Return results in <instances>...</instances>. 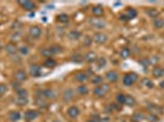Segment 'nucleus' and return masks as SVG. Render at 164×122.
Segmentation results:
<instances>
[{
  "instance_id": "a19ab883",
  "label": "nucleus",
  "mask_w": 164,
  "mask_h": 122,
  "mask_svg": "<svg viewBox=\"0 0 164 122\" xmlns=\"http://www.w3.org/2000/svg\"><path fill=\"white\" fill-rule=\"evenodd\" d=\"M8 92V87L5 84H0V97H3Z\"/></svg>"
},
{
  "instance_id": "423d86ee",
  "label": "nucleus",
  "mask_w": 164,
  "mask_h": 122,
  "mask_svg": "<svg viewBox=\"0 0 164 122\" xmlns=\"http://www.w3.org/2000/svg\"><path fill=\"white\" fill-rule=\"evenodd\" d=\"M28 33H29V37L37 39V38H39V37H41L42 29H41V27H38V26H32V27L29 28Z\"/></svg>"
},
{
  "instance_id": "f257e3e1",
  "label": "nucleus",
  "mask_w": 164,
  "mask_h": 122,
  "mask_svg": "<svg viewBox=\"0 0 164 122\" xmlns=\"http://www.w3.org/2000/svg\"><path fill=\"white\" fill-rule=\"evenodd\" d=\"M109 91H110V85H109L108 83H102V84H98L96 88L93 89V94L98 98H102L104 97Z\"/></svg>"
},
{
  "instance_id": "412c9836",
  "label": "nucleus",
  "mask_w": 164,
  "mask_h": 122,
  "mask_svg": "<svg viewBox=\"0 0 164 122\" xmlns=\"http://www.w3.org/2000/svg\"><path fill=\"white\" fill-rule=\"evenodd\" d=\"M75 79H76L77 82L82 83V82H86V81L88 79V76H87V73H85V72H79V73H76Z\"/></svg>"
},
{
  "instance_id": "dca6fc26",
  "label": "nucleus",
  "mask_w": 164,
  "mask_h": 122,
  "mask_svg": "<svg viewBox=\"0 0 164 122\" xmlns=\"http://www.w3.org/2000/svg\"><path fill=\"white\" fill-rule=\"evenodd\" d=\"M44 99H48V100H51V99H55V93H54L51 89H44L42 91V95Z\"/></svg>"
},
{
  "instance_id": "603ef678",
  "label": "nucleus",
  "mask_w": 164,
  "mask_h": 122,
  "mask_svg": "<svg viewBox=\"0 0 164 122\" xmlns=\"http://www.w3.org/2000/svg\"><path fill=\"white\" fill-rule=\"evenodd\" d=\"M159 87H160V88H162V89H164V81H162V82H160Z\"/></svg>"
},
{
  "instance_id": "5fc2aeb1",
  "label": "nucleus",
  "mask_w": 164,
  "mask_h": 122,
  "mask_svg": "<svg viewBox=\"0 0 164 122\" xmlns=\"http://www.w3.org/2000/svg\"><path fill=\"white\" fill-rule=\"evenodd\" d=\"M131 122H134V121H131Z\"/></svg>"
},
{
  "instance_id": "37998d69",
  "label": "nucleus",
  "mask_w": 164,
  "mask_h": 122,
  "mask_svg": "<svg viewBox=\"0 0 164 122\" xmlns=\"http://www.w3.org/2000/svg\"><path fill=\"white\" fill-rule=\"evenodd\" d=\"M99 120H101V117H99L97 114H94L89 120H87V122H99Z\"/></svg>"
},
{
  "instance_id": "864d4df0",
  "label": "nucleus",
  "mask_w": 164,
  "mask_h": 122,
  "mask_svg": "<svg viewBox=\"0 0 164 122\" xmlns=\"http://www.w3.org/2000/svg\"><path fill=\"white\" fill-rule=\"evenodd\" d=\"M51 122H61V121H59V120H54V121H51Z\"/></svg>"
},
{
  "instance_id": "a18cd8bd",
  "label": "nucleus",
  "mask_w": 164,
  "mask_h": 122,
  "mask_svg": "<svg viewBox=\"0 0 164 122\" xmlns=\"http://www.w3.org/2000/svg\"><path fill=\"white\" fill-rule=\"evenodd\" d=\"M71 60H72V61H75V62H80V61H82V60H85V59H83L81 55H74Z\"/></svg>"
},
{
  "instance_id": "2f4dec72",
  "label": "nucleus",
  "mask_w": 164,
  "mask_h": 122,
  "mask_svg": "<svg viewBox=\"0 0 164 122\" xmlns=\"http://www.w3.org/2000/svg\"><path fill=\"white\" fill-rule=\"evenodd\" d=\"M16 97H21V98H28V92L25 88H20L16 92Z\"/></svg>"
},
{
  "instance_id": "4be33fe9",
  "label": "nucleus",
  "mask_w": 164,
  "mask_h": 122,
  "mask_svg": "<svg viewBox=\"0 0 164 122\" xmlns=\"http://www.w3.org/2000/svg\"><path fill=\"white\" fill-rule=\"evenodd\" d=\"M57 20H58V22H60V23H67L69 22V20H70V17L66 15V13H59L58 16H57Z\"/></svg>"
},
{
  "instance_id": "a211bd4d",
  "label": "nucleus",
  "mask_w": 164,
  "mask_h": 122,
  "mask_svg": "<svg viewBox=\"0 0 164 122\" xmlns=\"http://www.w3.org/2000/svg\"><path fill=\"white\" fill-rule=\"evenodd\" d=\"M21 118V114L19 112V111H11L10 114H9V120L11 121V122H17Z\"/></svg>"
},
{
  "instance_id": "bb28decb",
  "label": "nucleus",
  "mask_w": 164,
  "mask_h": 122,
  "mask_svg": "<svg viewBox=\"0 0 164 122\" xmlns=\"http://www.w3.org/2000/svg\"><path fill=\"white\" fill-rule=\"evenodd\" d=\"M153 26H154L156 28H163V27H164V19L157 17V19L153 21Z\"/></svg>"
},
{
  "instance_id": "1a4fd4ad",
  "label": "nucleus",
  "mask_w": 164,
  "mask_h": 122,
  "mask_svg": "<svg viewBox=\"0 0 164 122\" xmlns=\"http://www.w3.org/2000/svg\"><path fill=\"white\" fill-rule=\"evenodd\" d=\"M5 50L9 55H15L16 53H19V48L16 46L15 43H9L5 45Z\"/></svg>"
},
{
  "instance_id": "7ed1b4c3",
  "label": "nucleus",
  "mask_w": 164,
  "mask_h": 122,
  "mask_svg": "<svg viewBox=\"0 0 164 122\" xmlns=\"http://www.w3.org/2000/svg\"><path fill=\"white\" fill-rule=\"evenodd\" d=\"M14 79L16 81V82H23V81H26L27 79V73H26V71L25 70H17V71L14 73Z\"/></svg>"
},
{
  "instance_id": "0eeeda50",
  "label": "nucleus",
  "mask_w": 164,
  "mask_h": 122,
  "mask_svg": "<svg viewBox=\"0 0 164 122\" xmlns=\"http://www.w3.org/2000/svg\"><path fill=\"white\" fill-rule=\"evenodd\" d=\"M29 75L32 77H41L42 75V68L39 65H32L29 68Z\"/></svg>"
},
{
  "instance_id": "79ce46f5",
  "label": "nucleus",
  "mask_w": 164,
  "mask_h": 122,
  "mask_svg": "<svg viewBox=\"0 0 164 122\" xmlns=\"http://www.w3.org/2000/svg\"><path fill=\"white\" fill-rule=\"evenodd\" d=\"M142 83H144L147 88H153V82L150 81V79H147V78H144V79L142 81Z\"/></svg>"
},
{
  "instance_id": "9d476101",
  "label": "nucleus",
  "mask_w": 164,
  "mask_h": 122,
  "mask_svg": "<svg viewBox=\"0 0 164 122\" xmlns=\"http://www.w3.org/2000/svg\"><path fill=\"white\" fill-rule=\"evenodd\" d=\"M93 40L97 43V44H104L107 40H108V37L105 36V34H103V33H96L94 34V37H93Z\"/></svg>"
},
{
  "instance_id": "3c124183",
  "label": "nucleus",
  "mask_w": 164,
  "mask_h": 122,
  "mask_svg": "<svg viewBox=\"0 0 164 122\" xmlns=\"http://www.w3.org/2000/svg\"><path fill=\"white\" fill-rule=\"evenodd\" d=\"M85 43H86V44L88 45V44L91 43V38H88V37H86V42H85Z\"/></svg>"
},
{
  "instance_id": "c9c22d12",
  "label": "nucleus",
  "mask_w": 164,
  "mask_h": 122,
  "mask_svg": "<svg viewBox=\"0 0 164 122\" xmlns=\"http://www.w3.org/2000/svg\"><path fill=\"white\" fill-rule=\"evenodd\" d=\"M146 13H147L148 16H151L152 19H154V20L158 17V11H157V10H154V9H148L147 11H146Z\"/></svg>"
},
{
  "instance_id": "c03bdc74",
  "label": "nucleus",
  "mask_w": 164,
  "mask_h": 122,
  "mask_svg": "<svg viewBox=\"0 0 164 122\" xmlns=\"http://www.w3.org/2000/svg\"><path fill=\"white\" fill-rule=\"evenodd\" d=\"M20 88H22V87L20 85V82H16V81H15V82H12V89H15V91L17 92Z\"/></svg>"
},
{
  "instance_id": "20e7f679",
  "label": "nucleus",
  "mask_w": 164,
  "mask_h": 122,
  "mask_svg": "<svg viewBox=\"0 0 164 122\" xmlns=\"http://www.w3.org/2000/svg\"><path fill=\"white\" fill-rule=\"evenodd\" d=\"M105 78L109 83H115L119 79V75H118L116 71H114V70H110V71H108L105 73Z\"/></svg>"
},
{
  "instance_id": "f704fd0d",
  "label": "nucleus",
  "mask_w": 164,
  "mask_h": 122,
  "mask_svg": "<svg viewBox=\"0 0 164 122\" xmlns=\"http://www.w3.org/2000/svg\"><path fill=\"white\" fill-rule=\"evenodd\" d=\"M41 54H42L43 56L48 58V59H50V56H53V54H51V51H50L49 48H43V49L41 50Z\"/></svg>"
},
{
  "instance_id": "4c0bfd02",
  "label": "nucleus",
  "mask_w": 164,
  "mask_h": 122,
  "mask_svg": "<svg viewBox=\"0 0 164 122\" xmlns=\"http://www.w3.org/2000/svg\"><path fill=\"white\" fill-rule=\"evenodd\" d=\"M28 51H29V49H28V46H27V45H23V46L19 48V53H20L21 55H27V54H28Z\"/></svg>"
},
{
  "instance_id": "473e14b6",
  "label": "nucleus",
  "mask_w": 164,
  "mask_h": 122,
  "mask_svg": "<svg viewBox=\"0 0 164 122\" xmlns=\"http://www.w3.org/2000/svg\"><path fill=\"white\" fill-rule=\"evenodd\" d=\"M127 17H129V20H131V19H134V17H136L137 16V11L135 10V9H132V7H129L127 9Z\"/></svg>"
},
{
  "instance_id": "2eb2a0df",
  "label": "nucleus",
  "mask_w": 164,
  "mask_h": 122,
  "mask_svg": "<svg viewBox=\"0 0 164 122\" xmlns=\"http://www.w3.org/2000/svg\"><path fill=\"white\" fill-rule=\"evenodd\" d=\"M147 109L151 111V114H153V115H156V116H158V115H160V114L163 112V110H162L159 106L154 105V104H148Z\"/></svg>"
},
{
  "instance_id": "de8ad7c7",
  "label": "nucleus",
  "mask_w": 164,
  "mask_h": 122,
  "mask_svg": "<svg viewBox=\"0 0 164 122\" xmlns=\"http://www.w3.org/2000/svg\"><path fill=\"white\" fill-rule=\"evenodd\" d=\"M20 36H21V33L19 32V33H16L15 36H12V39H15V40H19L20 39Z\"/></svg>"
},
{
  "instance_id": "5701e85b",
  "label": "nucleus",
  "mask_w": 164,
  "mask_h": 122,
  "mask_svg": "<svg viewBox=\"0 0 164 122\" xmlns=\"http://www.w3.org/2000/svg\"><path fill=\"white\" fill-rule=\"evenodd\" d=\"M125 105H127V106H134V105H136V99L132 97V95H126V100H125Z\"/></svg>"
},
{
  "instance_id": "ddd939ff",
  "label": "nucleus",
  "mask_w": 164,
  "mask_h": 122,
  "mask_svg": "<svg viewBox=\"0 0 164 122\" xmlns=\"http://www.w3.org/2000/svg\"><path fill=\"white\" fill-rule=\"evenodd\" d=\"M67 115H69V117H71V118H76L79 115H80V109L77 108V106H70L69 109H67Z\"/></svg>"
},
{
  "instance_id": "6ab92c4d",
  "label": "nucleus",
  "mask_w": 164,
  "mask_h": 122,
  "mask_svg": "<svg viewBox=\"0 0 164 122\" xmlns=\"http://www.w3.org/2000/svg\"><path fill=\"white\" fill-rule=\"evenodd\" d=\"M92 13H93V16H96V17H101V16L103 15V7H102L101 5L93 6V7H92Z\"/></svg>"
},
{
  "instance_id": "7c9ffc66",
  "label": "nucleus",
  "mask_w": 164,
  "mask_h": 122,
  "mask_svg": "<svg viewBox=\"0 0 164 122\" xmlns=\"http://www.w3.org/2000/svg\"><path fill=\"white\" fill-rule=\"evenodd\" d=\"M69 37H70V39L76 40V39H80V37H82V36H81V33L77 32V31H71L69 33Z\"/></svg>"
},
{
  "instance_id": "b1692460",
  "label": "nucleus",
  "mask_w": 164,
  "mask_h": 122,
  "mask_svg": "<svg viewBox=\"0 0 164 122\" xmlns=\"http://www.w3.org/2000/svg\"><path fill=\"white\" fill-rule=\"evenodd\" d=\"M15 101H16V104H17V105L23 106V105H27V103H28V98H21V97H16Z\"/></svg>"
},
{
  "instance_id": "aec40b11",
  "label": "nucleus",
  "mask_w": 164,
  "mask_h": 122,
  "mask_svg": "<svg viewBox=\"0 0 164 122\" xmlns=\"http://www.w3.org/2000/svg\"><path fill=\"white\" fill-rule=\"evenodd\" d=\"M63 98H64V100H65V101H70L72 98H74V91H72L71 88L66 89V91L64 92V95H63Z\"/></svg>"
},
{
  "instance_id": "9b49d317",
  "label": "nucleus",
  "mask_w": 164,
  "mask_h": 122,
  "mask_svg": "<svg viewBox=\"0 0 164 122\" xmlns=\"http://www.w3.org/2000/svg\"><path fill=\"white\" fill-rule=\"evenodd\" d=\"M34 103H36V105H37L38 108H41V109H47V108H48V103H47L45 99H44L43 97H41V95H38L37 98H36Z\"/></svg>"
},
{
  "instance_id": "f3484780",
  "label": "nucleus",
  "mask_w": 164,
  "mask_h": 122,
  "mask_svg": "<svg viewBox=\"0 0 164 122\" xmlns=\"http://www.w3.org/2000/svg\"><path fill=\"white\" fill-rule=\"evenodd\" d=\"M83 59H85V61H87V62H89V64H92V62L97 61L98 58H97L96 53H92V51H89V53L86 54V56H85Z\"/></svg>"
},
{
  "instance_id": "72a5a7b5",
  "label": "nucleus",
  "mask_w": 164,
  "mask_h": 122,
  "mask_svg": "<svg viewBox=\"0 0 164 122\" xmlns=\"http://www.w3.org/2000/svg\"><path fill=\"white\" fill-rule=\"evenodd\" d=\"M77 92H79V94H80V95H86V94H88V88H87L86 85L81 84V85H79Z\"/></svg>"
},
{
  "instance_id": "393cba45",
  "label": "nucleus",
  "mask_w": 164,
  "mask_h": 122,
  "mask_svg": "<svg viewBox=\"0 0 164 122\" xmlns=\"http://www.w3.org/2000/svg\"><path fill=\"white\" fill-rule=\"evenodd\" d=\"M125 100H126V94L119 93L116 95V103L119 104V105H125Z\"/></svg>"
},
{
  "instance_id": "c85d7f7f",
  "label": "nucleus",
  "mask_w": 164,
  "mask_h": 122,
  "mask_svg": "<svg viewBox=\"0 0 164 122\" xmlns=\"http://www.w3.org/2000/svg\"><path fill=\"white\" fill-rule=\"evenodd\" d=\"M130 54H131V50L129 48H122L121 51H120V56L122 59H127V58L130 56Z\"/></svg>"
},
{
  "instance_id": "e433bc0d",
  "label": "nucleus",
  "mask_w": 164,
  "mask_h": 122,
  "mask_svg": "<svg viewBox=\"0 0 164 122\" xmlns=\"http://www.w3.org/2000/svg\"><path fill=\"white\" fill-rule=\"evenodd\" d=\"M91 81H92V83H94V84H102L103 78H102V76H92Z\"/></svg>"
},
{
  "instance_id": "39448f33",
  "label": "nucleus",
  "mask_w": 164,
  "mask_h": 122,
  "mask_svg": "<svg viewBox=\"0 0 164 122\" xmlns=\"http://www.w3.org/2000/svg\"><path fill=\"white\" fill-rule=\"evenodd\" d=\"M38 111L37 110H27L26 112H25V115H23V117H25V120L27 121V122H31V121H33V120H36L38 117Z\"/></svg>"
},
{
  "instance_id": "a878e982",
  "label": "nucleus",
  "mask_w": 164,
  "mask_h": 122,
  "mask_svg": "<svg viewBox=\"0 0 164 122\" xmlns=\"http://www.w3.org/2000/svg\"><path fill=\"white\" fill-rule=\"evenodd\" d=\"M143 118H144V116H143V114H141V112H135V114L131 116V121H134V122H141Z\"/></svg>"
},
{
  "instance_id": "58836bf2",
  "label": "nucleus",
  "mask_w": 164,
  "mask_h": 122,
  "mask_svg": "<svg viewBox=\"0 0 164 122\" xmlns=\"http://www.w3.org/2000/svg\"><path fill=\"white\" fill-rule=\"evenodd\" d=\"M140 64L143 67H148V66H151V59H142V60H140Z\"/></svg>"
},
{
  "instance_id": "cd10ccee",
  "label": "nucleus",
  "mask_w": 164,
  "mask_h": 122,
  "mask_svg": "<svg viewBox=\"0 0 164 122\" xmlns=\"http://www.w3.org/2000/svg\"><path fill=\"white\" fill-rule=\"evenodd\" d=\"M44 66L48 67V68H54V67L57 66V61L53 60L51 58H50V59H47V60L44 61Z\"/></svg>"
},
{
  "instance_id": "f8f14e48",
  "label": "nucleus",
  "mask_w": 164,
  "mask_h": 122,
  "mask_svg": "<svg viewBox=\"0 0 164 122\" xmlns=\"http://www.w3.org/2000/svg\"><path fill=\"white\" fill-rule=\"evenodd\" d=\"M19 5L22 6L25 10L27 11H32L34 7H36V4L32 3V1H28V0H23V1H19Z\"/></svg>"
},
{
  "instance_id": "49530a36",
  "label": "nucleus",
  "mask_w": 164,
  "mask_h": 122,
  "mask_svg": "<svg viewBox=\"0 0 164 122\" xmlns=\"http://www.w3.org/2000/svg\"><path fill=\"white\" fill-rule=\"evenodd\" d=\"M148 120H150L151 122H156V121H157V116H156V115H153V114H150Z\"/></svg>"
},
{
  "instance_id": "ea45409f",
  "label": "nucleus",
  "mask_w": 164,
  "mask_h": 122,
  "mask_svg": "<svg viewBox=\"0 0 164 122\" xmlns=\"http://www.w3.org/2000/svg\"><path fill=\"white\" fill-rule=\"evenodd\" d=\"M97 62H98V67H99V68H102V67H104V66H105L107 60H105L104 58H98V59H97Z\"/></svg>"
},
{
  "instance_id": "c756f323",
  "label": "nucleus",
  "mask_w": 164,
  "mask_h": 122,
  "mask_svg": "<svg viewBox=\"0 0 164 122\" xmlns=\"http://www.w3.org/2000/svg\"><path fill=\"white\" fill-rule=\"evenodd\" d=\"M49 49H50V51H51L53 55L59 54V53H61V51H63V48H61L60 45H51Z\"/></svg>"
},
{
  "instance_id": "6e6552de",
  "label": "nucleus",
  "mask_w": 164,
  "mask_h": 122,
  "mask_svg": "<svg viewBox=\"0 0 164 122\" xmlns=\"http://www.w3.org/2000/svg\"><path fill=\"white\" fill-rule=\"evenodd\" d=\"M91 25H92L93 27H96V28H99V29H102V28H104L105 27V21L104 20H102V19H99V17H96V19H93V20H91Z\"/></svg>"
},
{
  "instance_id": "09e8293b",
  "label": "nucleus",
  "mask_w": 164,
  "mask_h": 122,
  "mask_svg": "<svg viewBox=\"0 0 164 122\" xmlns=\"http://www.w3.org/2000/svg\"><path fill=\"white\" fill-rule=\"evenodd\" d=\"M120 20L121 21H127L129 20V17H127V15H120Z\"/></svg>"
},
{
  "instance_id": "8fccbe9b",
  "label": "nucleus",
  "mask_w": 164,
  "mask_h": 122,
  "mask_svg": "<svg viewBox=\"0 0 164 122\" xmlns=\"http://www.w3.org/2000/svg\"><path fill=\"white\" fill-rule=\"evenodd\" d=\"M99 122H110V120H109V117H101Z\"/></svg>"
},
{
  "instance_id": "4468645a",
  "label": "nucleus",
  "mask_w": 164,
  "mask_h": 122,
  "mask_svg": "<svg viewBox=\"0 0 164 122\" xmlns=\"http://www.w3.org/2000/svg\"><path fill=\"white\" fill-rule=\"evenodd\" d=\"M152 75H153V77H156V78L163 77V76H164V68H163L162 66H154L153 70H152Z\"/></svg>"
},
{
  "instance_id": "f03ea898",
  "label": "nucleus",
  "mask_w": 164,
  "mask_h": 122,
  "mask_svg": "<svg viewBox=\"0 0 164 122\" xmlns=\"http://www.w3.org/2000/svg\"><path fill=\"white\" fill-rule=\"evenodd\" d=\"M137 79H138L137 73H135V72H129V73H126V75L122 77V83H124V85H126V87H131L132 84H135V83L137 82Z\"/></svg>"
}]
</instances>
